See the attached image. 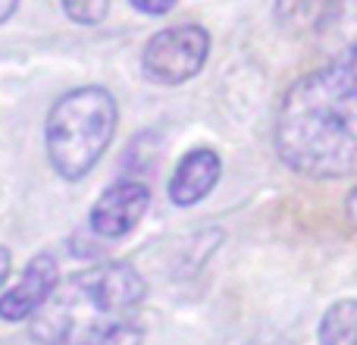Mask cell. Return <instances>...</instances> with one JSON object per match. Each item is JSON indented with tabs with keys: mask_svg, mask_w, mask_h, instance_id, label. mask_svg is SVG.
<instances>
[{
	"mask_svg": "<svg viewBox=\"0 0 357 345\" xmlns=\"http://www.w3.org/2000/svg\"><path fill=\"white\" fill-rule=\"evenodd\" d=\"M320 345H357V298H342L323 314Z\"/></svg>",
	"mask_w": 357,
	"mask_h": 345,
	"instance_id": "cell-9",
	"label": "cell"
},
{
	"mask_svg": "<svg viewBox=\"0 0 357 345\" xmlns=\"http://www.w3.org/2000/svg\"><path fill=\"white\" fill-rule=\"evenodd\" d=\"M222 161L216 151L210 148H195L178 161V167L169 179V198L178 207H191L201 198H207L213 191V185L220 182Z\"/></svg>",
	"mask_w": 357,
	"mask_h": 345,
	"instance_id": "cell-7",
	"label": "cell"
},
{
	"mask_svg": "<svg viewBox=\"0 0 357 345\" xmlns=\"http://www.w3.org/2000/svg\"><path fill=\"white\" fill-rule=\"evenodd\" d=\"M210 54V35L201 25H173L144 44L142 73L157 85H182L204 69Z\"/></svg>",
	"mask_w": 357,
	"mask_h": 345,
	"instance_id": "cell-4",
	"label": "cell"
},
{
	"mask_svg": "<svg viewBox=\"0 0 357 345\" xmlns=\"http://www.w3.org/2000/svg\"><path fill=\"white\" fill-rule=\"evenodd\" d=\"M151 204V191L142 182H116L94 201L91 207V223L94 235L100 239H123L138 226Z\"/></svg>",
	"mask_w": 357,
	"mask_h": 345,
	"instance_id": "cell-5",
	"label": "cell"
},
{
	"mask_svg": "<svg viewBox=\"0 0 357 345\" xmlns=\"http://www.w3.org/2000/svg\"><path fill=\"white\" fill-rule=\"evenodd\" d=\"M348 210H351V220L357 223V191L351 195V201H348Z\"/></svg>",
	"mask_w": 357,
	"mask_h": 345,
	"instance_id": "cell-14",
	"label": "cell"
},
{
	"mask_svg": "<svg viewBox=\"0 0 357 345\" xmlns=\"http://www.w3.org/2000/svg\"><path fill=\"white\" fill-rule=\"evenodd\" d=\"M132 6L138 13H148V16H163L176 6V0H132Z\"/></svg>",
	"mask_w": 357,
	"mask_h": 345,
	"instance_id": "cell-11",
	"label": "cell"
},
{
	"mask_svg": "<svg viewBox=\"0 0 357 345\" xmlns=\"http://www.w3.org/2000/svg\"><path fill=\"white\" fill-rule=\"evenodd\" d=\"M56 289V260L50 254H38L29 260V267L22 270L19 283L10 292H3L0 298V317L3 321H25L31 317Z\"/></svg>",
	"mask_w": 357,
	"mask_h": 345,
	"instance_id": "cell-6",
	"label": "cell"
},
{
	"mask_svg": "<svg viewBox=\"0 0 357 345\" xmlns=\"http://www.w3.org/2000/svg\"><path fill=\"white\" fill-rule=\"evenodd\" d=\"M276 151L310 179L357 172V35L289 88L276 117Z\"/></svg>",
	"mask_w": 357,
	"mask_h": 345,
	"instance_id": "cell-1",
	"label": "cell"
},
{
	"mask_svg": "<svg viewBox=\"0 0 357 345\" xmlns=\"http://www.w3.org/2000/svg\"><path fill=\"white\" fill-rule=\"evenodd\" d=\"M116 132V101L107 88L66 91L47 113V157L63 179L88 176Z\"/></svg>",
	"mask_w": 357,
	"mask_h": 345,
	"instance_id": "cell-3",
	"label": "cell"
},
{
	"mask_svg": "<svg viewBox=\"0 0 357 345\" xmlns=\"http://www.w3.org/2000/svg\"><path fill=\"white\" fill-rule=\"evenodd\" d=\"M10 267H13L10 251H6V248H0V286H3V283H6V277H10Z\"/></svg>",
	"mask_w": 357,
	"mask_h": 345,
	"instance_id": "cell-12",
	"label": "cell"
},
{
	"mask_svg": "<svg viewBox=\"0 0 357 345\" xmlns=\"http://www.w3.org/2000/svg\"><path fill=\"white\" fill-rule=\"evenodd\" d=\"M144 279L129 264L82 270L56 286L31 314L29 333L41 345H107L138 327Z\"/></svg>",
	"mask_w": 357,
	"mask_h": 345,
	"instance_id": "cell-2",
	"label": "cell"
},
{
	"mask_svg": "<svg viewBox=\"0 0 357 345\" xmlns=\"http://www.w3.org/2000/svg\"><path fill=\"white\" fill-rule=\"evenodd\" d=\"M339 0H276V16L289 35H310L335 22Z\"/></svg>",
	"mask_w": 357,
	"mask_h": 345,
	"instance_id": "cell-8",
	"label": "cell"
},
{
	"mask_svg": "<svg viewBox=\"0 0 357 345\" xmlns=\"http://www.w3.org/2000/svg\"><path fill=\"white\" fill-rule=\"evenodd\" d=\"M16 6H19V0H0V22H6L16 13Z\"/></svg>",
	"mask_w": 357,
	"mask_h": 345,
	"instance_id": "cell-13",
	"label": "cell"
},
{
	"mask_svg": "<svg viewBox=\"0 0 357 345\" xmlns=\"http://www.w3.org/2000/svg\"><path fill=\"white\" fill-rule=\"evenodd\" d=\"M110 0H63V13L79 25H94L107 16Z\"/></svg>",
	"mask_w": 357,
	"mask_h": 345,
	"instance_id": "cell-10",
	"label": "cell"
}]
</instances>
